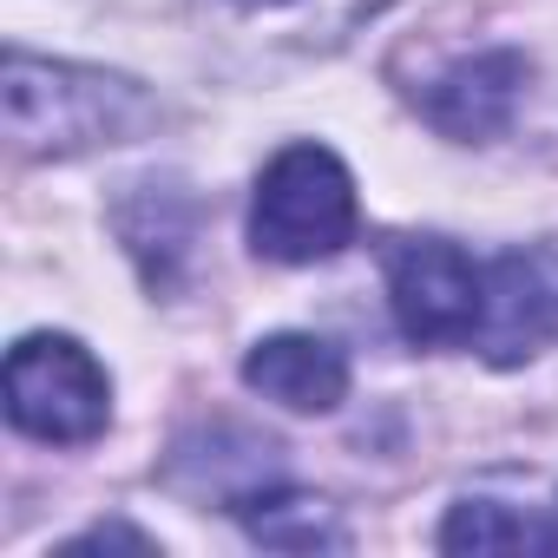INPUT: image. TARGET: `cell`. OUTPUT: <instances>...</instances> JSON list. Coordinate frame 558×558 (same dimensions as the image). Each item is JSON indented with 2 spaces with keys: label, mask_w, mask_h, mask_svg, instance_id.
Returning <instances> with one entry per match:
<instances>
[{
  "label": "cell",
  "mask_w": 558,
  "mask_h": 558,
  "mask_svg": "<svg viewBox=\"0 0 558 558\" xmlns=\"http://www.w3.org/2000/svg\"><path fill=\"white\" fill-rule=\"evenodd\" d=\"M545 551H558V506H551V525H545Z\"/></svg>",
  "instance_id": "obj_12"
},
{
  "label": "cell",
  "mask_w": 558,
  "mask_h": 558,
  "mask_svg": "<svg viewBox=\"0 0 558 558\" xmlns=\"http://www.w3.org/2000/svg\"><path fill=\"white\" fill-rule=\"evenodd\" d=\"M558 336V256L551 250H512L486 269V316L473 349L499 368L532 362Z\"/></svg>",
  "instance_id": "obj_5"
},
{
  "label": "cell",
  "mask_w": 558,
  "mask_h": 558,
  "mask_svg": "<svg viewBox=\"0 0 558 558\" xmlns=\"http://www.w3.org/2000/svg\"><path fill=\"white\" fill-rule=\"evenodd\" d=\"M388 303L401 336L421 349L473 342L486 316V269L447 236H401L388 250Z\"/></svg>",
  "instance_id": "obj_4"
},
{
  "label": "cell",
  "mask_w": 558,
  "mask_h": 558,
  "mask_svg": "<svg viewBox=\"0 0 558 558\" xmlns=\"http://www.w3.org/2000/svg\"><path fill=\"white\" fill-rule=\"evenodd\" d=\"M243 381L290 414H329L349 395V355L323 336H263L243 355Z\"/></svg>",
  "instance_id": "obj_7"
},
{
  "label": "cell",
  "mask_w": 558,
  "mask_h": 558,
  "mask_svg": "<svg viewBox=\"0 0 558 558\" xmlns=\"http://www.w3.org/2000/svg\"><path fill=\"white\" fill-rule=\"evenodd\" d=\"M243 525H250V538H263V545H283V551H316V545H342V525H336V512L323 506V499H310V493H283V486H263V493H250L243 506Z\"/></svg>",
  "instance_id": "obj_10"
},
{
  "label": "cell",
  "mask_w": 558,
  "mask_h": 558,
  "mask_svg": "<svg viewBox=\"0 0 558 558\" xmlns=\"http://www.w3.org/2000/svg\"><path fill=\"white\" fill-rule=\"evenodd\" d=\"M525 73H532L525 53H512V47L466 53V60H453L440 80H427L421 112H427L434 132L460 138V145L493 138V132L512 125V112H519V99H525Z\"/></svg>",
  "instance_id": "obj_6"
},
{
  "label": "cell",
  "mask_w": 558,
  "mask_h": 558,
  "mask_svg": "<svg viewBox=\"0 0 558 558\" xmlns=\"http://www.w3.org/2000/svg\"><path fill=\"white\" fill-rule=\"evenodd\" d=\"M447 551H545V525H525L519 512L493 499H460L440 525Z\"/></svg>",
  "instance_id": "obj_11"
},
{
  "label": "cell",
  "mask_w": 558,
  "mask_h": 558,
  "mask_svg": "<svg viewBox=\"0 0 558 558\" xmlns=\"http://www.w3.org/2000/svg\"><path fill=\"white\" fill-rule=\"evenodd\" d=\"M119 236H125V250L138 256V269H145V283L151 290H171L178 283V263L191 256V197L165 178H151V184H132V197L119 204Z\"/></svg>",
  "instance_id": "obj_9"
},
{
  "label": "cell",
  "mask_w": 558,
  "mask_h": 558,
  "mask_svg": "<svg viewBox=\"0 0 558 558\" xmlns=\"http://www.w3.org/2000/svg\"><path fill=\"white\" fill-rule=\"evenodd\" d=\"M355 236V178L329 145L276 151L250 197V243L269 263H323Z\"/></svg>",
  "instance_id": "obj_2"
},
{
  "label": "cell",
  "mask_w": 558,
  "mask_h": 558,
  "mask_svg": "<svg viewBox=\"0 0 558 558\" xmlns=\"http://www.w3.org/2000/svg\"><path fill=\"white\" fill-rule=\"evenodd\" d=\"M395 0H217V14L263 47H342L362 21Z\"/></svg>",
  "instance_id": "obj_8"
},
{
  "label": "cell",
  "mask_w": 558,
  "mask_h": 558,
  "mask_svg": "<svg viewBox=\"0 0 558 558\" xmlns=\"http://www.w3.org/2000/svg\"><path fill=\"white\" fill-rule=\"evenodd\" d=\"M158 119L151 93L138 80L34 60L27 47L8 53V132L27 158H80L99 145H125Z\"/></svg>",
  "instance_id": "obj_1"
},
{
  "label": "cell",
  "mask_w": 558,
  "mask_h": 558,
  "mask_svg": "<svg viewBox=\"0 0 558 558\" xmlns=\"http://www.w3.org/2000/svg\"><path fill=\"white\" fill-rule=\"evenodd\" d=\"M8 421L47 447H86L112 421V381L73 336H27L8 355Z\"/></svg>",
  "instance_id": "obj_3"
}]
</instances>
